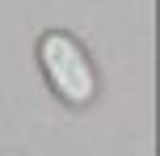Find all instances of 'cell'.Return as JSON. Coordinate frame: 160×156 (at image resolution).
I'll return each instance as SVG.
<instances>
[{
  "mask_svg": "<svg viewBox=\"0 0 160 156\" xmlns=\"http://www.w3.org/2000/svg\"><path fill=\"white\" fill-rule=\"evenodd\" d=\"M38 63L47 76L51 93L68 106H93L97 97V68L88 59V51L80 47L76 34L68 30H47L38 38Z\"/></svg>",
  "mask_w": 160,
  "mask_h": 156,
  "instance_id": "6da1fadb",
  "label": "cell"
},
{
  "mask_svg": "<svg viewBox=\"0 0 160 156\" xmlns=\"http://www.w3.org/2000/svg\"><path fill=\"white\" fill-rule=\"evenodd\" d=\"M0 156H21V152H0Z\"/></svg>",
  "mask_w": 160,
  "mask_h": 156,
  "instance_id": "7a4b0ae2",
  "label": "cell"
}]
</instances>
